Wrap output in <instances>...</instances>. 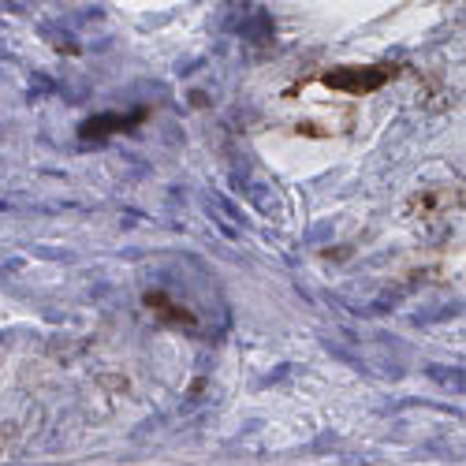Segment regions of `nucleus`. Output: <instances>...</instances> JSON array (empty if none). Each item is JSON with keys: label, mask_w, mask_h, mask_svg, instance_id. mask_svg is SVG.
Returning <instances> with one entry per match:
<instances>
[{"label": "nucleus", "mask_w": 466, "mask_h": 466, "mask_svg": "<svg viewBox=\"0 0 466 466\" xmlns=\"http://www.w3.org/2000/svg\"><path fill=\"white\" fill-rule=\"evenodd\" d=\"M403 71V64H366V67H332L321 75V86L336 90V94H373V90H384L388 83L396 79Z\"/></svg>", "instance_id": "1"}, {"label": "nucleus", "mask_w": 466, "mask_h": 466, "mask_svg": "<svg viewBox=\"0 0 466 466\" xmlns=\"http://www.w3.org/2000/svg\"><path fill=\"white\" fill-rule=\"evenodd\" d=\"M15 433H19V430H15V425H0V455H5V451L12 448V441H15Z\"/></svg>", "instance_id": "5"}, {"label": "nucleus", "mask_w": 466, "mask_h": 466, "mask_svg": "<svg viewBox=\"0 0 466 466\" xmlns=\"http://www.w3.org/2000/svg\"><path fill=\"white\" fill-rule=\"evenodd\" d=\"M459 206H462L459 187H425L407 198V217H441V213L459 209Z\"/></svg>", "instance_id": "2"}, {"label": "nucleus", "mask_w": 466, "mask_h": 466, "mask_svg": "<svg viewBox=\"0 0 466 466\" xmlns=\"http://www.w3.org/2000/svg\"><path fill=\"white\" fill-rule=\"evenodd\" d=\"M146 306H149L153 314H157L165 325H172V321H179V325H187V329L194 325V314H190V309L176 306V302H172L165 291H149V295H146Z\"/></svg>", "instance_id": "4"}, {"label": "nucleus", "mask_w": 466, "mask_h": 466, "mask_svg": "<svg viewBox=\"0 0 466 466\" xmlns=\"http://www.w3.org/2000/svg\"><path fill=\"white\" fill-rule=\"evenodd\" d=\"M149 116V108H135V112H127V116H94L90 124H83L79 127V135L83 138H105V135H120V131H131V127H138L142 120Z\"/></svg>", "instance_id": "3"}]
</instances>
